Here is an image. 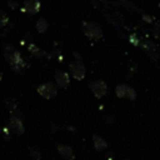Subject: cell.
I'll return each mask as SVG.
<instances>
[{
  "label": "cell",
  "instance_id": "obj_1",
  "mask_svg": "<svg viewBox=\"0 0 160 160\" xmlns=\"http://www.w3.org/2000/svg\"><path fill=\"white\" fill-rule=\"evenodd\" d=\"M4 56H5V60L10 64V66L15 71H20L25 66V62L21 59L20 52L12 45H6L5 46V49H4Z\"/></svg>",
  "mask_w": 160,
  "mask_h": 160
},
{
  "label": "cell",
  "instance_id": "obj_2",
  "mask_svg": "<svg viewBox=\"0 0 160 160\" xmlns=\"http://www.w3.org/2000/svg\"><path fill=\"white\" fill-rule=\"evenodd\" d=\"M36 91H38V94H39L40 96H42L44 99L50 100V99H52V98L56 96V94H58V88H56V85H55L54 82L48 81V82H44V84L39 85V86L36 88Z\"/></svg>",
  "mask_w": 160,
  "mask_h": 160
},
{
  "label": "cell",
  "instance_id": "obj_3",
  "mask_svg": "<svg viewBox=\"0 0 160 160\" xmlns=\"http://www.w3.org/2000/svg\"><path fill=\"white\" fill-rule=\"evenodd\" d=\"M69 70H70V74L74 79L76 80H82L85 78V65L82 64V61L80 59H74L70 64H69Z\"/></svg>",
  "mask_w": 160,
  "mask_h": 160
},
{
  "label": "cell",
  "instance_id": "obj_4",
  "mask_svg": "<svg viewBox=\"0 0 160 160\" xmlns=\"http://www.w3.org/2000/svg\"><path fill=\"white\" fill-rule=\"evenodd\" d=\"M89 89L91 90V92L96 96V98H101L106 94L108 91V86L106 84L102 81V80H95V81H91L89 84Z\"/></svg>",
  "mask_w": 160,
  "mask_h": 160
},
{
  "label": "cell",
  "instance_id": "obj_5",
  "mask_svg": "<svg viewBox=\"0 0 160 160\" xmlns=\"http://www.w3.org/2000/svg\"><path fill=\"white\" fill-rule=\"evenodd\" d=\"M82 30H84L85 35L91 39H98L101 35V30L98 26V24H95V22H84Z\"/></svg>",
  "mask_w": 160,
  "mask_h": 160
},
{
  "label": "cell",
  "instance_id": "obj_6",
  "mask_svg": "<svg viewBox=\"0 0 160 160\" xmlns=\"http://www.w3.org/2000/svg\"><path fill=\"white\" fill-rule=\"evenodd\" d=\"M9 128L18 135H22L25 132V128H24V124L22 121L20 120V118L18 116H11L9 119Z\"/></svg>",
  "mask_w": 160,
  "mask_h": 160
},
{
  "label": "cell",
  "instance_id": "obj_7",
  "mask_svg": "<svg viewBox=\"0 0 160 160\" xmlns=\"http://www.w3.org/2000/svg\"><path fill=\"white\" fill-rule=\"evenodd\" d=\"M55 81H56V85L61 89H66L70 84V76L69 74L61 71V70H56L55 71Z\"/></svg>",
  "mask_w": 160,
  "mask_h": 160
},
{
  "label": "cell",
  "instance_id": "obj_8",
  "mask_svg": "<svg viewBox=\"0 0 160 160\" xmlns=\"http://www.w3.org/2000/svg\"><path fill=\"white\" fill-rule=\"evenodd\" d=\"M58 152L65 160H74L75 159V152H74L72 148H70L69 145H64V144L58 145Z\"/></svg>",
  "mask_w": 160,
  "mask_h": 160
},
{
  "label": "cell",
  "instance_id": "obj_9",
  "mask_svg": "<svg viewBox=\"0 0 160 160\" xmlns=\"http://www.w3.org/2000/svg\"><path fill=\"white\" fill-rule=\"evenodd\" d=\"M24 5H25V8L28 9V11L31 12V14L38 12V10H39V8H40V2H39L38 0H25V1H24Z\"/></svg>",
  "mask_w": 160,
  "mask_h": 160
},
{
  "label": "cell",
  "instance_id": "obj_10",
  "mask_svg": "<svg viewBox=\"0 0 160 160\" xmlns=\"http://www.w3.org/2000/svg\"><path fill=\"white\" fill-rule=\"evenodd\" d=\"M92 141H94V148L99 151L108 146V142L102 138H100L99 135H92Z\"/></svg>",
  "mask_w": 160,
  "mask_h": 160
},
{
  "label": "cell",
  "instance_id": "obj_11",
  "mask_svg": "<svg viewBox=\"0 0 160 160\" xmlns=\"http://www.w3.org/2000/svg\"><path fill=\"white\" fill-rule=\"evenodd\" d=\"M36 29H38L39 32H45L46 29H48V21L44 18H40L36 22Z\"/></svg>",
  "mask_w": 160,
  "mask_h": 160
},
{
  "label": "cell",
  "instance_id": "obj_12",
  "mask_svg": "<svg viewBox=\"0 0 160 160\" xmlns=\"http://www.w3.org/2000/svg\"><path fill=\"white\" fill-rule=\"evenodd\" d=\"M29 51H30L31 55L35 56V58H41V56H44V51H42L41 49H39L38 46H35L34 44H31V45L29 46Z\"/></svg>",
  "mask_w": 160,
  "mask_h": 160
},
{
  "label": "cell",
  "instance_id": "obj_13",
  "mask_svg": "<svg viewBox=\"0 0 160 160\" xmlns=\"http://www.w3.org/2000/svg\"><path fill=\"white\" fill-rule=\"evenodd\" d=\"M8 21H9L8 15H6V14H5L2 10H0V28L5 26V25L8 24Z\"/></svg>",
  "mask_w": 160,
  "mask_h": 160
},
{
  "label": "cell",
  "instance_id": "obj_14",
  "mask_svg": "<svg viewBox=\"0 0 160 160\" xmlns=\"http://www.w3.org/2000/svg\"><path fill=\"white\" fill-rule=\"evenodd\" d=\"M1 79H2V75H1V74H0V80H1Z\"/></svg>",
  "mask_w": 160,
  "mask_h": 160
}]
</instances>
